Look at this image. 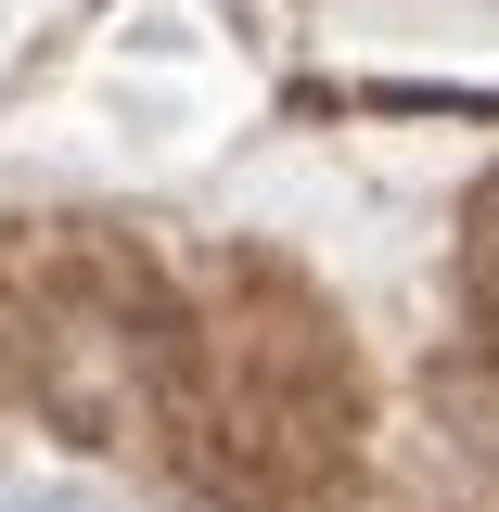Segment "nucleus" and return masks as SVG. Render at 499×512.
Wrapping results in <instances>:
<instances>
[{"label": "nucleus", "instance_id": "1", "mask_svg": "<svg viewBox=\"0 0 499 512\" xmlns=\"http://www.w3.org/2000/svg\"><path fill=\"white\" fill-rule=\"evenodd\" d=\"M0 512H128L103 474H26V461H0Z\"/></svg>", "mask_w": 499, "mask_h": 512}]
</instances>
